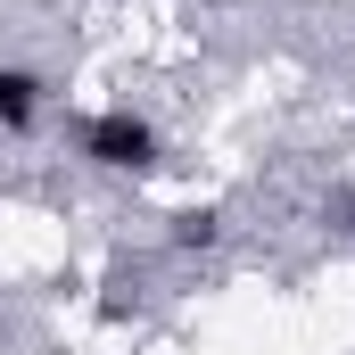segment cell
<instances>
[{
  "label": "cell",
  "mask_w": 355,
  "mask_h": 355,
  "mask_svg": "<svg viewBox=\"0 0 355 355\" xmlns=\"http://www.w3.org/2000/svg\"><path fill=\"white\" fill-rule=\"evenodd\" d=\"M83 157L99 166V174H157L166 166V141H157V124L149 116H132V107H99L83 124Z\"/></svg>",
  "instance_id": "6da1fadb"
},
{
  "label": "cell",
  "mask_w": 355,
  "mask_h": 355,
  "mask_svg": "<svg viewBox=\"0 0 355 355\" xmlns=\"http://www.w3.org/2000/svg\"><path fill=\"white\" fill-rule=\"evenodd\" d=\"M42 124V75L0 67V132H33Z\"/></svg>",
  "instance_id": "7a4b0ae2"
},
{
  "label": "cell",
  "mask_w": 355,
  "mask_h": 355,
  "mask_svg": "<svg viewBox=\"0 0 355 355\" xmlns=\"http://www.w3.org/2000/svg\"><path fill=\"white\" fill-rule=\"evenodd\" d=\"M223 240V215L215 207H182L174 215V248H215Z\"/></svg>",
  "instance_id": "3957f363"
},
{
  "label": "cell",
  "mask_w": 355,
  "mask_h": 355,
  "mask_svg": "<svg viewBox=\"0 0 355 355\" xmlns=\"http://www.w3.org/2000/svg\"><path fill=\"white\" fill-rule=\"evenodd\" d=\"M322 215H339V232H355V190H339V198H331Z\"/></svg>",
  "instance_id": "277c9868"
}]
</instances>
